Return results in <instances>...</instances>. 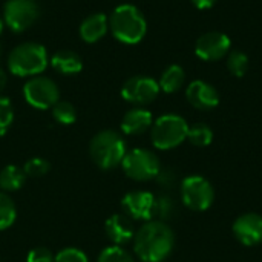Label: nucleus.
<instances>
[{
	"mask_svg": "<svg viewBox=\"0 0 262 262\" xmlns=\"http://www.w3.org/2000/svg\"><path fill=\"white\" fill-rule=\"evenodd\" d=\"M2 29H3V21H2V18H0V32H2Z\"/></svg>",
	"mask_w": 262,
	"mask_h": 262,
	"instance_id": "34",
	"label": "nucleus"
},
{
	"mask_svg": "<svg viewBox=\"0 0 262 262\" xmlns=\"http://www.w3.org/2000/svg\"><path fill=\"white\" fill-rule=\"evenodd\" d=\"M5 84H6V74H5V71L0 68V91L5 88Z\"/></svg>",
	"mask_w": 262,
	"mask_h": 262,
	"instance_id": "33",
	"label": "nucleus"
},
{
	"mask_svg": "<svg viewBox=\"0 0 262 262\" xmlns=\"http://www.w3.org/2000/svg\"><path fill=\"white\" fill-rule=\"evenodd\" d=\"M25 172L17 166H6L0 170V190L2 192H15L25 184Z\"/></svg>",
	"mask_w": 262,
	"mask_h": 262,
	"instance_id": "20",
	"label": "nucleus"
},
{
	"mask_svg": "<svg viewBox=\"0 0 262 262\" xmlns=\"http://www.w3.org/2000/svg\"><path fill=\"white\" fill-rule=\"evenodd\" d=\"M155 180L158 181V184H160V186H163V187H166V189L173 187V186H175V183H177V177H175V173H173L170 169L160 170Z\"/></svg>",
	"mask_w": 262,
	"mask_h": 262,
	"instance_id": "31",
	"label": "nucleus"
},
{
	"mask_svg": "<svg viewBox=\"0 0 262 262\" xmlns=\"http://www.w3.org/2000/svg\"><path fill=\"white\" fill-rule=\"evenodd\" d=\"M54 262H89V259L81 250L71 247L58 252L54 258Z\"/></svg>",
	"mask_w": 262,
	"mask_h": 262,
	"instance_id": "29",
	"label": "nucleus"
},
{
	"mask_svg": "<svg viewBox=\"0 0 262 262\" xmlns=\"http://www.w3.org/2000/svg\"><path fill=\"white\" fill-rule=\"evenodd\" d=\"M121 166L124 173L135 181L154 180L161 170L158 157L147 149H134L127 152L123 158Z\"/></svg>",
	"mask_w": 262,
	"mask_h": 262,
	"instance_id": "6",
	"label": "nucleus"
},
{
	"mask_svg": "<svg viewBox=\"0 0 262 262\" xmlns=\"http://www.w3.org/2000/svg\"><path fill=\"white\" fill-rule=\"evenodd\" d=\"M175 235L163 221H149L134 236V250L143 262H163L173 250Z\"/></svg>",
	"mask_w": 262,
	"mask_h": 262,
	"instance_id": "1",
	"label": "nucleus"
},
{
	"mask_svg": "<svg viewBox=\"0 0 262 262\" xmlns=\"http://www.w3.org/2000/svg\"><path fill=\"white\" fill-rule=\"evenodd\" d=\"M152 124H154L152 114L147 109L135 107L123 117L121 129L127 135H141L146 130H149Z\"/></svg>",
	"mask_w": 262,
	"mask_h": 262,
	"instance_id": "16",
	"label": "nucleus"
},
{
	"mask_svg": "<svg viewBox=\"0 0 262 262\" xmlns=\"http://www.w3.org/2000/svg\"><path fill=\"white\" fill-rule=\"evenodd\" d=\"M51 64L55 71L64 74V75H74L78 74L83 68V61L80 58V55L74 51H58L54 54V57L51 58Z\"/></svg>",
	"mask_w": 262,
	"mask_h": 262,
	"instance_id": "18",
	"label": "nucleus"
},
{
	"mask_svg": "<svg viewBox=\"0 0 262 262\" xmlns=\"http://www.w3.org/2000/svg\"><path fill=\"white\" fill-rule=\"evenodd\" d=\"M189 124L187 121L175 114H167L160 117L152 124V143L160 150H169L180 146L184 140H187Z\"/></svg>",
	"mask_w": 262,
	"mask_h": 262,
	"instance_id": "5",
	"label": "nucleus"
},
{
	"mask_svg": "<svg viewBox=\"0 0 262 262\" xmlns=\"http://www.w3.org/2000/svg\"><path fill=\"white\" fill-rule=\"evenodd\" d=\"M15 216H17L15 204L5 192H0V230L9 229L14 224Z\"/></svg>",
	"mask_w": 262,
	"mask_h": 262,
	"instance_id": "22",
	"label": "nucleus"
},
{
	"mask_svg": "<svg viewBox=\"0 0 262 262\" xmlns=\"http://www.w3.org/2000/svg\"><path fill=\"white\" fill-rule=\"evenodd\" d=\"M187 140L196 147H206L212 143L213 132L206 123H196L193 126H189Z\"/></svg>",
	"mask_w": 262,
	"mask_h": 262,
	"instance_id": "21",
	"label": "nucleus"
},
{
	"mask_svg": "<svg viewBox=\"0 0 262 262\" xmlns=\"http://www.w3.org/2000/svg\"><path fill=\"white\" fill-rule=\"evenodd\" d=\"M107 26H109V21L104 14H92L81 23L80 35L84 41L94 43L106 34Z\"/></svg>",
	"mask_w": 262,
	"mask_h": 262,
	"instance_id": "17",
	"label": "nucleus"
},
{
	"mask_svg": "<svg viewBox=\"0 0 262 262\" xmlns=\"http://www.w3.org/2000/svg\"><path fill=\"white\" fill-rule=\"evenodd\" d=\"M52 115L57 123L60 124H72L77 118L75 107L69 101H57L52 106Z\"/></svg>",
	"mask_w": 262,
	"mask_h": 262,
	"instance_id": "24",
	"label": "nucleus"
},
{
	"mask_svg": "<svg viewBox=\"0 0 262 262\" xmlns=\"http://www.w3.org/2000/svg\"><path fill=\"white\" fill-rule=\"evenodd\" d=\"M23 94L26 101L37 109L52 107L60 97L57 84L46 77H35L29 80L23 88Z\"/></svg>",
	"mask_w": 262,
	"mask_h": 262,
	"instance_id": "9",
	"label": "nucleus"
},
{
	"mask_svg": "<svg viewBox=\"0 0 262 262\" xmlns=\"http://www.w3.org/2000/svg\"><path fill=\"white\" fill-rule=\"evenodd\" d=\"M89 152L92 161L103 170H111L120 166L127 154L123 137L114 130H103L97 134L91 141Z\"/></svg>",
	"mask_w": 262,
	"mask_h": 262,
	"instance_id": "3",
	"label": "nucleus"
},
{
	"mask_svg": "<svg viewBox=\"0 0 262 262\" xmlns=\"http://www.w3.org/2000/svg\"><path fill=\"white\" fill-rule=\"evenodd\" d=\"M192 3L198 9H209V8H212L216 3V0H192Z\"/></svg>",
	"mask_w": 262,
	"mask_h": 262,
	"instance_id": "32",
	"label": "nucleus"
},
{
	"mask_svg": "<svg viewBox=\"0 0 262 262\" xmlns=\"http://www.w3.org/2000/svg\"><path fill=\"white\" fill-rule=\"evenodd\" d=\"M158 92H160L158 81L144 75H137L129 78L121 89L123 98L138 106L152 103L158 97Z\"/></svg>",
	"mask_w": 262,
	"mask_h": 262,
	"instance_id": "10",
	"label": "nucleus"
},
{
	"mask_svg": "<svg viewBox=\"0 0 262 262\" xmlns=\"http://www.w3.org/2000/svg\"><path fill=\"white\" fill-rule=\"evenodd\" d=\"M23 172H25V175L32 177V178L43 177L49 172V163L43 158H32L25 164Z\"/></svg>",
	"mask_w": 262,
	"mask_h": 262,
	"instance_id": "28",
	"label": "nucleus"
},
{
	"mask_svg": "<svg viewBox=\"0 0 262 262\" xmlns=\"http://www.w3.org/2000/svg\"><path fill=\"white\" fill-rule=\"evenodd\" d=\"M12 120H14V112L9 100L0 97V137L8 132V129L12 124Z\"/></svg>",
	"mask_w": 262,
	"mask_h": 262,
	"instance_id": "27",
	"label": "nucleus"
},
{
	"mask_svg": "<svg viewBox=\"0 0 262 262\" xmlns=\"http://www.w3.org/2000/svg\"><path fill=\"white\" fill-rule=\"evenodd\" d=\"M186 81V72L180 64H172L169 66L160 78V89L164 91L166 94H173L178 89H181V86Z\"/></svg>",
	"mask_w": 262,
	"mask_h": 262,
	"instance_id": "19",
	"label": "nucleus"
},
{
	"mask_svg": "<svg viewBox=\"0 0 262 262\" xmlns=\"http://www.w3.org/2000/svg\"><path fill=\"white\" fill-rule=\"evenodd\" d=\"M230 38L220 31L203 34L195 45V54L204 61H218L230 52Z\"/></svg>",
	"mask_w": 262,
	"mask_h": 262,
	"instance_id": "11",
	"label": "nucleus"
},
{
	"mask_svg": "<svg viewBox=\"0 0 262 262\" xmlns=\"http://www.w3.org/2000/svg\"><path fill=\"white\" fill-rule=\"evenodd\" d=\"M104 232L115 246L127 244L135 236L134 224L130 218L124 215H112L111 218H107L104 224Z\"/></svg>",
	"mask_w": 262,
	"mask_h": 262,
	"instance_id": "15",
	"label": "nucleus"
},
{
	"mask_svg": "<svg viewBox=\"0 0 262 262\" xmlns=\"http://www.w3.org/2000/svg\"><path fill=\"white\" fill-rule=\"evenodd\" d=\"M215 198L212 184L200 175H192L181 183V200L184 206L193 212L207 210Z\"/></svg>",
	"mask_w": 262,
	"mask_h": 262,
	"instance_id": "7",
	"label": "nucleus"
},
{
	"mask_svg": "<svg viewBox=\"0 0 262 262\" xmlns=\"http://www.w3.org/2000/svg\"><path fill=\"white\" fill-rule=\"evenodd\" d=\"M187 101L200 111H210L220 104V94L218 91L203 80L192 81L186 89Z\"/></svg>",
	"mask_w": 262,
	"mask_h": 262,
	"instance_id": "14",
	"label": "nucleus"
},
{
	"mask_svg": "<svg viewBox=\"0 0 262 262\" xmlns=\"http://www.w3.org/2000/svg\"><path fill=\"white\" fill-rule=\"evenodd\" d=\"M154 203H155V196L150 192L135 190V192H129L123 198L121 206L130 220L150 221L154 218Z\"/></svg>",
	"mask_w": 262,
	"mask_h": 262,
	"instance_id": "12",
	"label": "nucleus"
},
{
	"mask_svg": "<svg viewBox=\"0 0 262 262\" xmlns=\"http://www.w3.org/2000/svg\"><path fill=\"white\" fill-rule=\"evenodd\" d=\"M233 235L244 246H258L262 243V216L258 213H244L233 223Z\"/></svg>",
	"mask_w": 262,
	"mask_h": 262,
	"instance_id": "13",
	"label": "nucleus"
},
{
	"mask_svg": "<svg viewBox=\"0 0 262 262\" xmlns=\"http://www.w3.org/2000/svg\"><path fill=\"white\" fill-rule=\"evenodd\" d=\"M54 255L45 249V247H37V249H32L29 253H28V258L26 262H54Z\"/></svg>",
	"mask_w": 262,
	"mask_h": 262,
	"instance_id": "30",
	"label": "nucleus"
},
{
	"mask_svg": "<svg viewBox=\"0 0 262 262\" xmlns=\"http://www.w3.org/2000/svg\"><path fill=\"white\" fill-rule=\"evenodd\" d=\"M40 14V8L34 0H9L5 5V23L15 32L28 29Z\"/></svg>",
	"mask_w": 262,
	"mask_h": 262,
	"instance_id": "8",
	"label": "nucleus"
},
{
	"mask_svg": "<svg viewBox=\"0 0 262 262\" xmlns=\"http://www.w3.org/2000/svg\"><path fill=\"white\" fill-rule=\"evenodd\" d=\"M175 210V204H173V200L167 195H161L158 198H155V203H154V218L155 221H163L164 220H169L172 216Z\"/></svg>",
	"mask_w": 262,
	"mask_h": 262,
	"instance_id": "25",
	"label": "nucleus"
},
{
	"mask_svg": "<svg viewBox=\"0 0 262 262\" xmlns=\"http://www.w3.org/2000/svg\"><path fill=\"white\" fill-rule=\"evenodd\" d=\"M8 66L9 71L18 77L37 75L48 66L46 49L38 43H23L11 52Z\"/></svg>",
	"mask_w": 262,
	"mask_h": 262,
	"instance_id": "4",
	"label": "nucleus"
},
{
	"mask_svg": "<svg viewBox=\"0 0 262 262\" xmlns=\"http://www.w3.org/2000/svg\"><path fill=\"white\" fill-rule=\"evenodd\" d=\"M97 262H134V258L120 246H112L100 253Z\"/></svg>",
	"mask_w": 262,
	"mask_h": 262,
	"instance_id": "26",
	"label": "nucleus"
},
{
	"mask_svg": "<svg viewBox=\"0 0 262 262\" xmlns=\"http://www.w3.org/2000/svg\"><path fill=\"white\" fill-rule=\"evenodd\" d=\"M111 29L120 41L135 45L146 35L147 23L138 8L134 5H120L111 15Z\"/></svg>",
	"mask_w": 262,
	"mask_h": 262,
	"instance_id": "2",
	"label": "nucleus"
},
{
	"mask_svg": "<svg viewBox=\"0 0 262 262\" xmlns=\"http://www.w3.org/2000/svg\"><path fill=\"white\" fill-rule=\"evenodd\" d=\"M227 68L232 75L243 77L249 69V57L243 51H232L227 55Z\"/></svg>",
	"mask_w": 262,
	"mask_h": 262,
	"instance_id": "23",
	"label": "nucleus"
}]
</instances>
